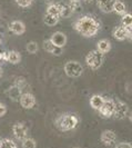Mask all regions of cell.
I'll return each instance as SVG.
<instances>
[{
    "mask_svg": "<svg viewBox=\"0 0 132 148\" xmlns=\"http://www.w3.org/2000/svg\"><path fill=\"white\" fill-rule=\"evenodd\" d=\"M116 0H97L99 9L104 14H110L113 11V5Z\"/></svg>",
    "mask_w": 132,
    "mask_h": 148,
    "instance_id": "13",
    "label": "cell"
},
{
    "mask_svg": "<svg viewBox=\"0 0 132 148\" xmlns=\"http://www.w3.org/2000/svg\"><path fill=\"white\" fill-rule=\"evenodd\" d=\"M42 48H44V50H46L47 52H50V53H54V51H56V47L52 45V42L49 39H47V40L44 41Z\"/></svg>",
    "mask_w": 132,
    "mask_h": 148,
    "instance_id": "25",
    "label": "cell"
},
{
    "mask_svg": "<svg viewBox=\"0 0 132 148\" xmlns=\"http://www.w3.org/2000/svg\"><path fill=\"white\" fill-rule=\"evenodd\" d=\"M97 50L102 53V55H105L111 50V42L108 40V39H101L98 41L97 44Z\"/></svg>",
    "mask_w": 132,
    "mask_h": 148,
    "instance_id": "14",
    "label": "cell"
},
{
    "mask_svg": "<svg viewBox=\"0 0 132 148\" xmlns=\"http://www.w3.org/2000/svg\"><path fill=\"white\" fill-rule=\"evenodd\" d=\"M100 139H101V143H102L104 146H107V147H112V146L116 145L117 135H116V133H114L113 130L108 129V130H104V132L101 134Z\"/></svg>",
    "mask_w": 132,
    "mask_h": 148,
    "instance_id": "8",
    "label": "cell"
},
{
    "mask_svg": "<svg viewBox=\"0 0 132 148\" xmlns=\"http://www.w3.org/2000/svg\"><path fill=\"white\" fill-rule=\"evenodd\" d=\"M26 49H27V51L30 52V53H36L38 51V49H39V46H38L37 42H35V41H30L27 44L26 46Z\"/></svg>",
    "mask_w": 132,
    "mask_h": 148,
    "instance_id": "26",
    "label": "cell"
},
{
    "mask_svg": "<svg viewBox=\"0 0 132 148\" xmlns=\"http://www.w3.org/2000/svg\"><path fill=\"white\" fill-rule=\"evenodd\" d=\"M59 20H60V18H57V17H53V16H50V15H47V14H46L44 17V23H46L47 26H49V27L56 26L59 22Z\"/></svg>",
    "mask_w": 132,
    "mask_h": 148,
    "instance_id": "22",
    "label": "cell"
},
{
    "mask_svg": "<svg viewBox=\"0 0 132 148\" xmlns=\"http://www.w3.org/2000/svg\"><path fill=\"white\" fill-rule=\"evenodd\" d=\"M6 112H7V106L5 104H2V103H0V117L5 116Z\"/></svg>",
    "mask_w": 132,
    "mask_h": 148,
    "instance_id": "29",
    "label": "cell"
},
{
    "mask_svg": "<svg viewBox=\"0 0 132 148\" xmlns=\"http://www.w3.org/2000/svg\"><path fill=\"white\" fill-rule=\"evenodd\" d=\"M103 56L104 55L100 53L98 50L89 51L87 53V56H86V64H87V66L90 69H92V70L99 69L103 64Z\"/></svg>",
    "mask_w": 132,
    "mask_h": 148,
    "instance_id": "3",
    "label": "cell"
},
{
    "mask_svg": "<svg viewBox=\"0 0 132 148\" xmlns=\"http://www.w3.org/2000/svg\"><path fill=\"white\" fill-rule=\"evenodd\" d=\"M113 11L118 14V15H123L127 12V7H125V3L121 0H116L114 5H113Z\"/></svg>",
    "mask_w": 132,
    "mask_h": 148,
    "instance_id": "19",
    "label": "cell"
},
{
    "mask_svg": "<svg viewBox=\"0 0 132 148\" xmlns=\"http://www.w3.org/2000/svg\"><path fill=\"white\" fill-rule=\"evenodd\" d=\"M7 94H8V97L10 98V99H12V100H18L20 96H21L22 94V90L20 88H18L17 86H11L10 88L7 90Z\"/></svg>",
    "mask_w": 132,
    "mask_h": 148,
    "instance_id": "17",
    "label": "cell"
},
{
    "mask_svg": "<svg viewBox=\"0 0 132 148\" xmlns=\"http://www.w3.org/2000/svg\"><path fill=\"white\" fill-rule=\"evenodd\" d=\"M70 2H80V0H70Z\"/></svg>",
    "mask_w": 132,
    "mask_h": 148,
    "instance_id": "32",
    "label": "cell"
},
{
    "mask_svg": "<svg viewBox=\"0 0 132 148\" xmlns=\"http://www.w3.org/2000/svg\"><path fill=\"white\" fill-rule=\"evenodd\" d=\"M73 28L83 37H93L100 30V22L92 16L84 15L77 19V21L73 25Z\"/></svg>",
    "mask_w": 132,
    "mask_h": 148,
    "instance_id": "1",
    "label": "cell"
},
{
    "mask_svg": "<svg viewBox=\"0 0 132 148\" xmlns=\"http://www.w3.org/2000/svg\"><path fill=\"white\" fill-rule=\"evenodd\" d=\"M63 68H65L66 75L70 78H78V77H80L81 75L83 74V67L78 61L70 60V61L66 62Z\"/></svg>",
    "mask_w": 132,
    "mask_h": 148,
    "instance_id": "4",
    "label": "cell"
},
{
    "mask_svg": "<svg viewBox=\"0 0 132 148\" xmlns=\"http://www.w3.org/2000/svg\"><path fill=\"white\" fill-rule=\"evenodd\" d=\"M129 107L122 100H114V110H113V116L116 119H125L127 115L129 114Z\"/></svg>",
    "mask_w": 132,
    "mask_h": 148,
    "instance_id": "5",
    "label": "cell"
},
{
    "mask_svg": "<svg viewBox=\"0 0 132 148\" xmlns=\"http://www.w3.org/2000/svg\"><path fill=\"white\" fill-rule=\"evenodd\" d=\"M113 38L119 41H123L125 39H131V31L125 28L123 26H118L113 29Z\"/></svg>",
    "mask_w": 132,
    "mask_h": 148,
    "instance_id": "10",
    "label": "cell"
},
{
    "mask_svg": "<svg viewBox=\"0 0 132 148\" xmlns=\"http://www.w3.org/2000/svg\"><path fill=\"white\" fill-rule=\"evenodd\" d=\"M114 148H132V145L130 143H120V144L116 145Z\"/></svg>",
    "mask_w": 132,
    "mask_h": 148,
    "instance_id": "30",
    "label": "cell"
},
{
    "mask_svg": "<svg viewBox=\"0 0 132 148\" xmlns=\"http://www.w3.org/2000/svg\"><path fill=\"white\" fill-rule=\"evenodd\" d=\"M9 30L17 36H21L26 31V26L21 20H14L9 23Z\"/></svg>",
    "mask_w": 132,
    "mask_h": 148,
    "instance_id": "12",
    "label": "cell"
},
{
    "mask_svg": "<svg viewBox=\"0 0 132 148\" xmlns=\"http://www.w3.org/2000/svg\"><path fill=\"white\" fill-rule=\"evenodd\" d=\"M17 5L21 8H28L32 5L33 0H16Z\"/></svg>",
    "mask_w": 132,
    "mask_h": 148,
    "instance_id": "28",
    "label": "cell"
},
{
    "mask_svg": "<svg viewBox=\"0 0 132 148\" xmlns=\"http://www.w3.org/2000/svg\"><path fill=\"white\" fill-rule=\"evenodd\" d=\"M83 1H84V2H87V3H91L93 0H83Z\"/></svg>",
    "mask_w": 132,
    "mask_h": 148,
    "instance_id": "31",
    "label": "cell"
},
{
    "mask_svg": "<svg viewBox=\"0 0 132 148\" xmlns=\"http://www.w3.org/2000/svg\"><path fill=\"white\" fill-rule=\"evenodd\" d=\"M49 40L56 48H63L67 44V36L61 31H57L50 37Z\"/></svg>",
    "mask_w": 132,
    "mask_h": 148,
    "instance_id": "11",
    "label": "cell"
},
{
    "mask_svg": "<svg viewBox=\"0 0 132 148\" xmlns=\"http://www.w3.org/2000/svg\"><path fill=\"white\" fill-rule=\"evenodd\" d=\"M121 26H123L125 28H127L128 30L131 31V27H132V16L131 14L129 12H125L122 15V18H121Z\"/></svg>",
    "mask_w": 132,
    "mask_h": 148,
    "instance_id": "20",
    "label": "cell"
},
{
    "mask_svg": "<svg viewBox=\"0 0 132 148\" xmlns=\"http://www.w3.org/2000/svg\"><path fill=\"white\" fill-rule=\"evenodd\" d=\"M12 133H14L16 139L22 141L24 138L28 137V128L21 123H17L12 126Z\"/></svg>",
    "mask_w": 132,
    "mask_h": 148,
    "instance_id": "9",
    "label": "cell"
},
{
    "mask_svg": "<svg viewBox=\"0 0 132 148\" xmlns=\"http://www.w3.org/2000/svg\"><path fill=\"white\" fill-rule=\"evenodd\" d=\"M46 14L47 15L53 16V17H57V18H60V15H59V7L58 3H49V6L47 7V10H46Z\"/></svg>",
    "mask_w": 132,
    "mask_h": 148,
    "instance_id": "21",
    "label": "cell"
},
{
    "mask_svg": "<svg viewBox=\"0 0 132 148\" xmlns=\"http://www.w3.org/2000/svg\"><path fill=\"white\" fill-rule=\"evenodd\" d=\"M114 110V100L113 99H104L102 106L99 109V115L102 118H111Z\"/></svg>",
    "mask_w": 132,
    "mask_h": 148,
    "instance_id": "6",
    "label": "cell"
},
{
    "mask_svg": "<svg viewBox=\"0 0 132 148\" xmlns=\"http://www.w3.org/2000/svg\"><path fill=\"white\" fill-rule=\"evenodd\" d=\"M15 86H17L18 88L22 89L23 87H26V85H27V82H26V79L23 78V77H18V78H16L15 79V84H14Z\"/></svg>",
    "mask_w": 132,
    "mask_h": 148,
    "instance_id": "27",
    "label": "cell"
},
{
    "mask_svg": "<svg viewBox=\"0 0 132 148\" xmlns=\"http://www.w3.org/2000/svg\"><path fill=\"white\" fill-rule=\"evenodd\" d=\"M103 101H104V98L100 95H93V96L90 98V106L95 109V110H99L100 107L102 106Z\"/></svg>",
    "mask_w": 132,
    "mask_h": 148,
    "instance_id": "16",
    "label": "cell"
},
{
    "mask_svg": "<svg viewBox=\"0 0 132 148\" xmlns=\"http://www.w3.org/2000/svg\"><path fill=\"white\" fill-rule=\"evenodd\" d=\"M58 7L60 18H68L72 14V10H71V8H70L69 5H66L63 2H58Z\"/></svg>",
    "mask_w": 132,
    "mask_h": 148,
    "instance_id": "15",
    "label": "cell"
},
{
    "mask_svg": "<svg viewBox=\"0 0 132 148\" xmlns=\"http://www.w3.org/2000/svg\"><path fill=\"white\" fill-rule=\"evenodd\" d=\"M0 148H18L15 140L5 138L2 140H0Z\"/></svg>",
    "mask_w": 132,
    "mask_h": 148,
    "instance_id": "23",
    "label": "cell"
},
{
    "mask_svg": "<svg viewBox=\"0 0 132 148\" xmlns=\"http://www.w3.org/2000/svg\"><path fill=\"white\" fill-rule=\"evenodd\" d=\"M19 103H20L22 108L31 109L36 106V98L30 92H22L20 98H19Z\"/></svg>",
    "mask_w": 132,
    "mask_h": 148,
    "instance_id": "7",
    "label": "cell"
},
{
    "mask_svg": "<svg viewBox=\"0 0 132 148\" xmlns=\"http://www.w3.org/2000/svg\"><path fill=\"white\" fill-rule=\"evenodd\" d=\"M7 61H9V62L12 64V65H17V64H19V62L21 61V55L18 51H15V50L8 51Z\"/></svg>",
    "mask_w": 132,
    "mask_h": 148,
    "instance_id": "18",
    "label": "cell"
},
{
    "mask_svg": "<svg viewBox=\"0 0 132 148\" xmlns=\"http://www.w3.org/2000/svg\"><path fill=\"white\" fill-rule=\"evenodd\" d=\"M78 123H79V119H78L77 116L67 114V115L60 116L57 119L56 125H57V127H58L60 130H62V132H69V130L74 129L77 127V125H78Z\"/></svg>",
    "mask_w": 132,
    "mask_h": 148,
    "instance_id": "2",
    "label": "cell"
},
{
    "mask_svg": "<svg viewBox=\"0 0 132 148\" xmlns=\"http://www.w3.org/2000/svg\"><path fill=\"white\" fill-rule=\"evenodd\" d=\"M21 147L22 148H37V143L35 139L27 137L21 141Z\"/></svg>",
    "mask_w": 132,
    "mask_h": 148,
    "instance_id": "24",
    "label": "cell"
}]
</instances>
